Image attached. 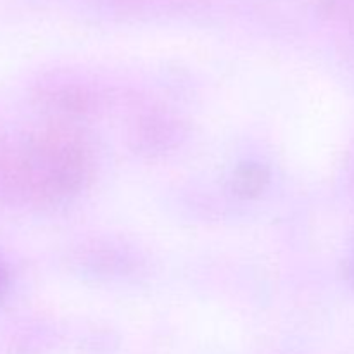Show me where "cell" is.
<instances>
[{
  "instance_id": "obj_1",
  "label": "cell",
  "mask_w": 354,
  "mask_h": 354,
  "mask_svg": "<svg viewBox=\"0 0 354 354\" xmlns=\"http://www.w3.org/2000/svg\"><path fill=\"white\" fill-rule=\"evenodd\" d=\"M353 273H354V266H353Z\"/></svg>"
}]
</instances>
